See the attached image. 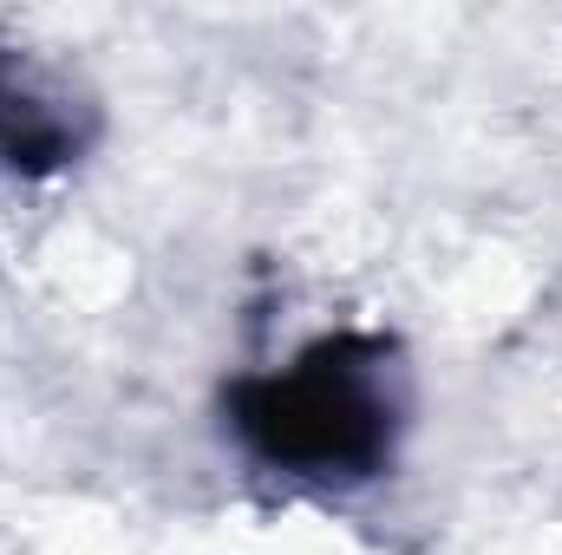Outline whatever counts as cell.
Returning <instances> with one entry per match:
<instances>
[{"label": "cell", "mask_w": 562, "mask_h": 555, "mask_svg": "<svg viewBox=\"0 0 562 555\" xmlns=\"http://www.w3.org/2000/svg\"><path fill=\"white\" fill-rule=\"evenodd\" d=\"M393 406L353 347H314L301 366L243 393V431L269 464L307 477H353L380 464Z\"/></svg>", "instance_id": "obj_1"}]
</instances>
